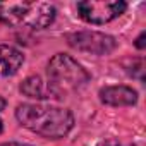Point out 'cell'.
Returning a JSON list of instances; mask_svg holds the SVG:
<instances>
[{
	"label": "cell",
	"instance_id": "obj_1",
	"mask_svg": "<svg viewBox=\"0 0 146 146\" xmlns=\"http://www.w3.org/2000/svg\"><path fill=\"white\" fill-rule=\"evenodd\" d=\"M16 119L23 127L46 139H60L74 127V115L70 110L45 103L17 105Z\"/></svg>",
	"mask_w": 146,
	"mask_h": 146
},
{
	"label": "cell",
	"instance_id": "obj_2",
	"mask_svg": "<svg viewBox=\"0 0 146 146\" xmlns=\"http://www.w3.org/2000/svg\"><path fill=\"white\" fill-rule=\"evenodd\" d=\"M46 78L48 95L57 100L79 91L91 81L90 72L67 53H57L50 58L46 65Z\"/></svg>",
	"mask_w": 146,
	"mask_h": 146
},
{
	"label": "cell",
	"instance_id": "obj_3",
	"mask_svg": "<svg viewBox=\"0 0 146 146\" xmlns=\"http://www.w3.org/2000/svg\"><path fill=\"white\" fill-rule=\"evenodd\" d=\"M55 7L46 2H0V23L45 29L55 19Z\"/></svg>",
	"mask_w": 146,
	"mask_h": 146
},
{
	"label": "cell",
	"instance_id": "obj_4",
	"mask_svg": "<svg viewBox=\"0 0 146 146\" xmlns=\"http://www.w3.org/2000/svg\"><path fill=\"white\" fill-rule=\"evenodd\" d=\"M65 41L69 46L91 55H108L117 48V40L100 31H74L67 33Z\"/></svg>",
	"mask_w": 146,
	"mask_h": 146
},
{
	"label": "cell",
	"instance_id": "obj_5",
	"mask_svg": "<svg viewBox=\"0 0 146 146\" xmlns=\"http://www.w3.org/2000/svg\"><path fill=\"white\" fill-rule=\"evenodd\" d=\"M127 9V4L124 0H102V2H95V0H86V2L78 4V12L79 17L90 24H107L119 16H122Z\"/></svg>",
	"mask_w": 146,
	"mask_h": 146
},
{
	"label": "cell",
	"instance_id": "obj_6",
	"mask_svg": "<svg viewBox=\"0 0 146 146\" xmlns=\"http://www.w3.org/2000/svg\"><path fill=\"white\" fill-rule=\"evenodd\" d=\"M100 102L110 107H131L137 102L136 90L129 86H105L100 90Z\"/></svg>",
	"mask_w": 146,
	"mask_h": 146
},
{
	"label": "cell",
	"instance_id": "obj_7",
	"mask_svg": "<svg viewBox=\"0 0 146 146\" xmlns=\"http://www.w3.org/2000/svg\"><path fill=\"white\" fill-rule=\"evenodd\" d=\"M23 64V52L9 45H0V76H14Z\"/></svg>",
	"mask_w": 146,
	"mask_h": 146
},
{
	"label": "cell",
	"instance_id": "obj_8",
	"mask_svg": "<svg viewBox=\"0 0 146 146\" xmlns=\"http://www.w3.org/2000/svg\"><path fill=\"white\" fill-rule=\"evenodd\" d=\"M19 90H21V93L26 95L28 98H35V100L50 98L48 90L45 88V84H43V81H41L40 76H29V78H26V79L21 83Z\"/></svg>",
	"mask_w": 146,
	"mask_h": 146
},
{
	"label": "cell",
	"instance_id": "obj_9",
	"mask_svg": "<svg viewBox=\"0 0 146 146\" xmlns=\"http://www.w3.org/2000/svg\"><path fill=\"white\" fill-rule=\"evenodd\" d=\"M144 38H146V33L143 31L139 36H137V40H136V48H139V50H143L144 46H146V41H144Z\"/></svg>",
	"mask_w": 146,
	"mask_h": 146
},
{
	"label": "cell",
	"instance_id": "obj_10",
	"mask_svg": "<svg viewBox=\"0 0 146 146\" xmlns=\"http://www.w3.org/2000/svg\"><path fill=\"white\" fill-rule=\"evenodd\" d=\"M0 146H33V144H26V143H16V141H9V143H2Z\"/></svg>",
	"mask_w": 146,
	"mask_h": 146
},
{
	"label": "cell",
	"instance_id": "obj_11",
	"mask_svg": "<svg viewBox=\"0 0 146 146\" xmlns=\"http://www.w3.org/2000/svg\"><path fill=\"white\" fill-rule=\"evenodd\" d=\"M5 105H7V102H5V98H4V96H0V112H2V110L5 108Z\"/></svg>",
	"mask_w": 146,
	"mask_h": 146
},
{
	"label": "cell",
	"instance_id": "obj_12",
	"mask_svg": "<svg viewBox=\"0 0 146 146\" xmlns=\"http://www.w3.org/2000/svg\"><path fill=\"white\" fill-rule=\"evenodd\" d=\"M2 131H4V124H2V119H0V134H2Z\"/></svg>",
	"mask_w": 146,
	"mask_h": 146
}]
</instances>
